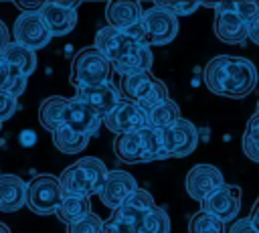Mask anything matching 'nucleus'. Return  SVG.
Here are the masks:
<instances>
[{"mask_svg": "<svg viewBox=\"0 0 259 233\" xmlns=\"http://www.w3.org/2000/svg\"><path fill=\"white\" fill-rule=\"evenodd\" d=\"M93 47L111 63V71L121 77L148 73L154 63L152 47L146 43H138L130 38L123 30H115L111 26H103L97 30Z\"/></svg>", "mask_w": 259, "mask_h": 233, "instance_id": "f257e3e1", "label": "nucleus"}, {"mask_svg": "<svg viewBox=\"0 0 259 233\" xmlns=\"http://www.w3.org/2000/svg\"><path fill=\"white\" fill-rule=\"evenodd\" d=\"M202 79L210 93L229 99H241L255 89L257 69L245 57L219 55L206 63Z\"/></svg>", "mask_w": 259, "mask_h": 233, "instance_id": "f03ea898", "label": "nucleus"}, {"mask_svg": "<svg viewBox=\"0 0 259 233\" xmlns=\"http://www.w3.org/2000/svg\"><path fill=\"white\" fill-rule=\"evenodd\" d=\"M107 176L105 162H101L95 156H85L67 166L57 178L63 190V197H85L91 199V195H97L103 180Z\"/></svg>", "mask_w": 259, "mask_h": 233, "instance_id": "7ed1b4c3", "label": "nucleus"}, {"mask_svg": "<svg viewBox=\"0 0 259 233\" xmlns=\"http://www.w3.org/2000/svg\"><path fill=\"white\" fill-rule=\"evenodd\" d=\"M113 152L121 162H127V164H142V162H154V160L166 158L162 150L160 130H154L148 126L138 132L115 136Z\"/></svg>", "mask_w": 259, "mask_h": 233, "instance_id": "20e7f679", "label": "nucleus"}, {"mask_svg": "<svg viewBox=\"0 0 259 233\" xmlns=\"http://www.w3.org/2000/svg\"><path fill=\"white\" fill-rule=\"evenodd\" d=\"M109 77H111V63L95 47L81 49L71 61L69 81L71 85H75V89L107 83Z\"/></svg>", "mask_w": 259, "mask_h": 233, "instance_id": "39448f33", "label": "nucleus"}, {"mask_svg": "<svg viewBox=\"0 0 259 233\" xmlns=\"http://www.w3.org/2000/svg\"><path fill=\"white\" fill-rule=\"evenodd\" d=\"M63 201L59 178L53 174H36L26 184V207L36 215H55Z\"/></svg>", "mask_w": 259, "mask_h": 233, "instance_id": "423d86ee", "label": "nucleus"}, {"mask_svg": "<svg viewBox=\"0 0 259 233\" xmlns=\"http://www.w3.org/2000/svg\"><path fill=\"white\" fill-rule=\"evenodd\" d=\"M160 138L166 158H184L194 152L198 144V130L190 120L178 118L172 126L160 130Z\"/></svg>", "mask_w": 259, "mask_h": 233, "instance_id": "0eeeda50", "label": "nucleus"}, {"mask_svg": "<svg viewBox=\"0 0 259 233\" xmlns=\"http://www.w3.org/2000/svg\"><path fill=\"white\" fill-rule=\"evenodd\" d=\"M12 43L26 47L30 51L45 49L53 38L40 12H20L12 24Z\"/></svg>", "mask_w": 259, "mask_h": 233, "instance_id": "6e6552de", "label": "nucleus"}, {"mask_svg": "<svg viewBox=\"0 0 259 233\" xmlns=\"http://www.w3.org/2000/svg\"><path fill=\"white\" fill-rule=\"evenodd\" d=\"M142 22L146 28V43L150 47H162L176 38L178 34V18L164 10L160 4H154L142 14Z\"/></svg>", "mask_w": 259, "mask_h": 233, "instance_id": "1a4fd4ad", "label": "nucleus"}, {"mask_svg": "<svg viewBox=\"0 0 259 233\" xmlns=\"http://www.w3.org/2000/svg\"><path fill=\"white\" fill-rule=\"evenodd\" d=\"M202 209L204 213H208L210 217H214L217 221H221L223 225L225 223H231L235 221V217L239 215L241 211V188L237 184H227L223 182L217 190H212L202 203Z\"/></svg>", "mask_w": 259, "mask_h": 233, "instance_id": "9d476101", "label": "nucleus"}, {"mask_svg": "<svg viewBox=\"0 0 259 233\" xmlns=\"http://www.w3.org/2000/svg\"><path fill=\"white\" fill-rule=\"evenodd\" d=\"M136 188H138V180L130 172L115 168V170H107V176H105L97 195H99L101 205L115 211L119 205H123L130 199V195Z\"/></svg>", "mask_w": 259, "mask_h": 233, "instance_id": "9b49d317", "label": "nucleus"}, {"mask_svg": "<svg viewBox=\"0 0 259 233\" xmlns=\"http://www.w3.org/2000/svg\"><path fill=\"white\" fill-rule=\"evenodd\" d=\"M101 122L109 132H113L115 136H121V134H130L146 128V111L138 103L121 99Z\"/></svg>", "mask_w": 259, "mask_h": 233, "instance_id": "f8f14e48", "label": "nucleus"}, {"mask_svg": "<svg viewBox=\"0 0 259 233\" xmlns=\"http://www.w3.org/2000/svg\"><path fill=\"white\" fill-rule=\"evenodd\" d=\"M79 2H45L40 8V16L51 32V36H63L73 32L77 26V12L75 8Z\"/></svg>", "mask_w": 259, "mask_h": 233, "instance_id": "ddd939ff", "label": "nucleus"}, {"mask_svg": "<svg viewBox=\"0 0 259 233\" xmlns=\"http://www.w3.org/2000/svg\"><path fill=\"white\" fill-rule=\"evenodd\" d=\"M225 182L223 178V172L212 166V164H196L192 166L188 172H186V180H184V186H186V192L202 203L212 190H217L221 184Z\"/></svg>", "mask_w": 259, "mask_h": 233, "instance_id": "4468645a", "label": "nucleus"}, {"mask_svg": "<svg viewBox=\"0 0 259 233\" xmlns=\"http://www.w3.org/2000/svg\"><path fill=\"white\" fill-rule=\"evenodd\" d=\"M156 207V203H154V197L146 190V188H136L132 195H130V199L123 203V205H119L115 211H111L113 215H117L127 227H132L136 233H142V225H144V219H146V215L152 211Z\"/></svg>", "mask_w": 259, "mask_h": 233, "instance_id": "2eb2a0df", "label": "nucleus"}, {"mask_svg": "<svg viewBox=\"0 0 259 233\" xmlns=\"http://www.w3.org/2000/svg\"><path fill=\"white\" fill-rule=\"evenodd\" d=\"M101 115H97L89 105H85L83 101L79 99H69L65 101V107H63V126L79 132V134H85V136H93L97 132V128L101 126Z\"/></svg>", "mask_w": 259, "mask_h": 233, "instance_id": "dca6fc26", "label": "nucleus"}, {"mask_svg": "<svg viewBox=\"0 0 259 233\" xmlns=\"http://www.w3.org/2000/svg\"><path fill=\"white\" fill-rule=\"evenodd\" d=\"M75 99L83 101L85 105H89L97 115L105 118L119 101V89L113 83H101V85H93V87H81L75 91Z\"/></svg>", "mask_w": 259, "mask_h": 233, "instance_id": "f3484780", "label": "nucleus"}, {"mask_svg": "<svg viewBox=\"0 0 259 233\" xmlns=\"http://www.w3.org/2000/svg\"><path fill=\"white\" fill-rule=\"evenodd\" d=\"M214 34L227 45H243L249 38V24L233 12L217 10L214 14Z\"/></svg>", "mask_w": 259, "mask_h": 233, "instance_id": "a211bd4d", "label": "nucleus"}, {"mask_svg": "<svg viewBox=\"0 0 259 233\" xmlns=\"http://www.w3.org/2000/svg\"><path fill=\"white\" fill-rule=\"evenodd\" d=\"M142 14L144 10L140 2H132V0H113V2H107L105 6L107 26L115 30H127L130 26L142 20Z\"/></svg>", "mask_w": 259, "mask_h": 233, "instance_id": "6ab92c4d", "label": "nucleus"}, {"mask_svg": "<svg viewBox=\"0 0 259 233\" xmlns=\"http://www.w3.org/2000/svg\"><path fill=\"white\" fill-rule=\"evenodd\" d=\"M26 203V182L16 174H0V213H14Z\"/></svg>", "mask_w": 259, "mask_h": 233, "instance_id": "aec40b11", "label": "nucleus"}, {"mask_svg": "<svg viewBox=\"0 0 259 233\" xmlns=\"http://www.w3.org/2000/svg\"><path fill=\"white\" fill-rule=\"evenodd\" d=\"M156 81L158 79L150 71L148 73H138V75L121 77L119 95H121V99H127V101H134V103H142V99L152 91Z\"/></svg>", "mask_w": 259, "mask_h": 233, "instance_id": "412c9836", "label": "nucleus"}, {"mask_svg": "<svg viewBox=\"0 0 259 233\" xmlns=\"http://www.w3.org/2000/svg\"><path fill=\"white\" fill-rule=\"evenodd\" d=\"M0 57H2L4 63H8L14 69H18L24 77L32 75L34 69H36V55H34V51H30L26 47H20V45H16L12 41L6 45V49L0 53Z\"/></svg>", "mask_w": 259, "mask_h": 233, "instance_id": "4be33fe9", "label": "nucleus"}, {"mask_svg": "<svg viewBox=\"0 0 259 233\" xmlns=\"http://www.w3.org/2000/svg\"><path fill=\"white\" fill-rule=\"evenodd\" d=\"M67 97L61 95H51L45 97L40 107H38V122L45 130H49L51 134L63 126V107H65Z\"/></svg>", "mask_w": 259, "mask_h": 233, "instance_id": "5701e85b", "label": "nucleus"}, {"mask_svg": "<svg viewBox=\"0 0 259 233\" xmlns=\"http://www.w3.org/2000/svg\"><path fill=\"white\" fill-rule=\"evenodd\" d=\"M178 118H182L180 115V107H178V103L174 99L168 97L160 105H156V107L146 111V126L154 128V130H164V128L172 126Z\"/></svg>", "mask_w": 259, "mask_h": 233, "instance_id": "b1692460", "label": "nucleus"}, {"mask_svg": "<svg viewBox=\"0 0 259 233\" xmlns=\"http://www.w3.org/2000/svg\"><path fill=\"white\" fill-rule=\"evenodd\" d=\"M91 213V199L85 197H63L59 209H57V219L65 225L77 223L79 219H83L85 215Z\"/></svg>", "mask_w": 259, "mask_h": 233, "instance_id": "393cba45", "label": "nucleus"}, {"mask_svg": "<svg viewBox=\"0 0 259 233\" xmlns=\"http://www.w3.org/2000/svg\"><path fill=\"white\" fill-rule=\"evenodd\" d=\"M53 144L63 154H79L81 150L87 148L89 136L79 134V132H75V130H71L67 126H61V128H57L53 132Z\"/></svg>", "mask_w": 259, "mask_h": 233, "instance_id": "a878e982", "label": "nucleus"}, {"mask_svg": "<svg viewBox=\"0 0 259 233\" xmlns=\"http://www.w3.org/2000/svg\"><path fill=\"white\" fill-rule=\"evenodd\" d=\"M26 79L18 69H14L12 65L4 63L0 65V93H8V95H22L26 89Z\"/></svg>", "mask_w": 259, "mask_h": 233, "instance_id": "bb28decb", "label": "nucleus"}, {"mask_svg": "<svg viewBox=\"0 0 259 233\" xmlns=\"http://www.w3.org/2000/svg\"><path fill=\"white\" fill-rule=\"evenodd\" d=\"M214 10L233 12L251 26V22L259 16V2H255V0H227V2H217Z\"/></svg>", "mask_w": 259, "mask_h": 233, "instance_id": "cd10ccee", "label": "nucleus"}, {"mask_svg": "<svg viewBox=\"0 0 259 233\" xmlns=\"http://www.w3.org/2000/svg\"><path fill=\"white\" fill-rule=\"evenodd\" d=\"M243 152L253 162H259V115H251L243 132Z\"/></svg>", "mask_w": 259, "mask_h": 233, "instance_id": "c85d7f7f", "label": "nucleus"}, {"mask_svg": "<svg viewBox=\"0 0 259 233\" xmlns=\"http://www.w3.org/2000/svg\"><path fill=\"white\" fill-rule=\"evenodd\" d=\"M188 233H225V225L204 211H196L188 221Z\"/></svg>", "mask_w": 259, "mask_h": 233, "instance_id": "c756f323", "label": "nucleus"}, {"mask_svg": "<svg viewBox=\"0 0 259 233\" xmlns=\"http://www.w3.org/2000/svg\"><path fill=\"white\" fill-rule=\"evenodd\" d=\"M142 233H170V217L162 207H154L142 225Z\"/></svg>", "mask_w": 259, "mask_h": 233, "instance_id": "7c9ffc66", "label": "nucleus"}, {"mask_svg": "<svg viewBox=\"0 0 259 233\" xmlns=\"http://www.w3.org/2000/svg\"><path fill=\"white\" fill-rule=\"evenodd\" d=\"M101 227H103V219L95 213H89L77 223L67 225V233H101Z\"/></svg>", "mask_w": 259, "mask_h": 233, "instance_id": "2f4dec72", "label": "nucleus"}, {"mask_svg": "<svg viewBox=\"0 0 259 233\" xmlns=\"http://www.w3.org/2000/svg\"><path fill=\"white\" fill-rule=\"evenodd\" d=\"M164 10H168L170 14L178 16H190L194 10L200 8V2H158Z\"/></svg>", "mask_w": 259, "mask_h": 233, "instance_id": "473e14b6", "label": "nucleus"}, {"mask_svg": "<svg viewBox=\"0 0 259 233\" xmlns=\"http://www.w3.org/2000/svg\"><path fill=\"white\" fill-rule=\"evenodd\" d=\"M18 107V99L8 93H0V124L10 120Z\"/></svg>", "mask_w": 259, "mask_h": 233, "instance_id": "72a5a7b5", "label": "nucleus"}, {"mask_svg": "<svg viewBox=\"0 0 259 233\" xmlns=\"http://www.w3.org/2000/svg\"><path fill=\"white\" fill-rule=\"evenodd\" d=\"M101 233H136L132 227H127L117 215L111 213V217L107 221H103V227H101Z\"/></svg>", "mask_w": 259, "mask_h": 233, "instance_id": "f704fd0d", "label": "nucleus"}, {"mask_svg": "<svg viewBox=\"0 0 259 233\" xmlns=\"http://www.w3.org/2000/svg\"><path fill=\"white\" fill-rule=\"evenodd\" d=\"M229 233H259V231L253 227L249 217H243V219L233 221V225L229 227Z\"/></svg>", "mask_w": 259, "mask_h": 233, "instance_id": "c9c22d12", "label": "nucleus"}, {"mask_svg": "<svg viewBox=\"0 0 259 233\" xmlns=\"http://www.w3.org/2000/svg\"><path fill=\"white\" fill-rule=\"evenodd\" d=\"M16 8H20L22 12H40L45 2H14Z\"/></svg>", "mask_w": 259, "mask_h": 233, "instance_id": "e433bc0d", "label": "nucleus"}, {"mask_svg": "<svg viewBox=\"0 0 259 233\" xmlns=\"http://www.w3.org/2000/svg\"><path fill=\"white\" fill-rule=\"evenodd\" d=\"M18 140H20L22 146L30 148V146H34V142H36V134H34L32 130H24V132L18 136Z\"/></svg>", "mask_w": 259, "mask_h": 233, "instance_id": "4c0bfd02", "label": "nucleus"}, {"mask_svg": "<svg viewBox=\"0 0 259 233\" xmlns=\"http://www.w3.org/2000/svg\"><path fill=\"white\" fill-rule=\"evenodd\" d=\"M10 43V32H8V26L0 20V53L6 49V45Z\"/></svg>", "mask_w": 259, "mask_h": 233, "instance_id": "58836bf2", "label": "nucleus"}, {"mask_svg": "<svg viewBox=\"0 0 259 233\" xmlns=\"http://www.w3.org/2000/svg\"><path fill=\"white\" fill-rule=\"evenodd\" d=\"M249 38H251V43H255L257 47H259V16L251 22V26H249Z\"/></svg>", "mask_w": 259, "mask_h": 233, "instance_id": "ea45409f", "label": "nucleus"}, {"mask_svg": "<svg viewBox=\"0 0 259 233\" xmlns=\"http://www.w3.org/2000/svg\"><path fill=\"white\" fill-rule=\"evenodd\" d=\"M249 219H251L253 227L259 231V197H257V201H255V205H253V209H251V215H249Z\"/></svg>", "mask_w": 259, "mask_h": 233, "instance_id": "a19ab883", "label": "nucleus"}, {"mask_svg": "<svg viewBox=\"0 0 259 233\" xmlns=\"http://www.w3.org/2000/svg\"><path fill=\"white\" fill-rule=\"evenodd\" d=\"M0 233H12V231H10V227H8L6 223H2V221H0Z\"/></svg>", "mask_w": 259, "mask_h": 233, "instance_id": "79ce46f5", "label": "nucleus"}, {"mask_svg": "<svg viewBox=\"0 0 259 233\" xmlns=\"http://www.w3.org/2000/svg\"><path fill=\"white\" fill-rule=\"evenodd\" d=\"M255 113H257V115H259V101H257V111H255Z\"/></svg>", "mask_w": 259, "mask_h": 233, "instance_id": "37998d69", "label": "nucleus"}, {"mask_svg": "<svg viewBox=\"0 0 259 233\" xmlns=\"http://www.w3.org/2000/svg\"><path fill=\"white\" fill-rule=\"evenodd\" d=\"M0 65H2V57H0Z\"/></svg>", "mask_w": 259, "mask_h": 233, "instance_id": "c03bdc74", "label": "nucleus"}, {"mask_svg": "<svg viewBox=\"0 0 259 233\" xmlns=\"http://www.w3.org/2000/svg\"><path fill=\"white\" fill-rule=\"evenodd\" d=\"M0 130H2V124H0Z\"/></svg>", "mask_w": 259, "mask_h": 233, "instance_id": "a18cd8bd", "label": "nucleus"}]
</instances>
